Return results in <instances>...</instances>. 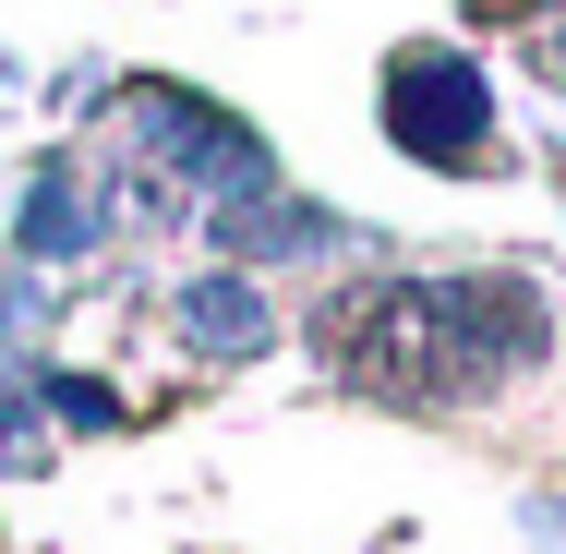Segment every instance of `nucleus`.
<instances>
[{
	"instance_id": "nucleus-1",
	"label": "nucleus",
	"mask_w": 566,
	"mask_h": 554,
	"mask_svg": "<svg viewBox=\"0 0 566 554\" xmlns=\"http://www.w3.org/2000/svg\"><path fill=\"white\" fill-rule=\"evenodd\" d=\"M314 349L338 362L361 398L398 410H458L518 386L555 349V302L518 265H458V278H361L314 314Z\"/></svg>"
},
{
	"instance_id": "nucleus-2",
	"label": "nucleus",
	"mask_w": 566,
	"mask_h": 554,
	"mask_svg": "<svg viewBox=\"0 0 566 554\" xmlns=\"http://www.w3.org/2000/svg\"><path fill=\"white\" fill-rule=\"evenodd\" d=\"M374 121H386V145H398L410 169H447V181L506 169V133H494V73H482L470 49H447V36L386 49V73H374Z\"/></svg>"
},
{
	"instance_id": "nucleus-3",
	"label": "nucleus",
	"mask_w": 566,
	"mask_h": 554,
	"mask_svg": "<svg viewBox=\"0 0 566 554\" xmlns=\"http://www.w3.org/2000/svg\"><path fill=\"white\" fill-rule=\"evenodd\" d=\"M109 181L73 157V145H49L36 169H24V206H12V265H85V253H109Z\"/></svg>"
},
{
	"instance_id": "nucleus-4",
	"label": "nucleus",
	"mask_w": 566,
	"mask_h": 554,
	"mask_svg": "<svg viewBox=\"0 0 566 554\" xmlns=\"http://www.w3.org/2000/svg\"><path fill=\"white\" fill-rule=\"evenodd\" d=\"M206 241H218V265H326V253H349L361 229L338 218V206H314V194H290V181H265V194H241V206H218L206 218Z\"/></svg>"
},
{
	"instance_id": "nucleus-5",
	"label": "nucleus",
	"mask_w": 566,
	"mask_h": 554,
	"mask_svg": "<svg viewBox=\"0 0 566 554\" xmlns=\"http://www.w3.org/2000/svg\"><path fill=\"white\" fill-rule=\"evenodd\" d=\"M169 326H181V349L193 362H265L277 349V290L253 278V265H193L181 290H169Z\"/></svg>"
},
{
	"instance_id": "nucleus-6",
	"label": "nucleus",
	"mask_w": 566,
	"mask_h": 554,
	"mask_svg": "<svg viewBox=\"0 0 566 554\" xmlns=\"http://www.w3.org/2000/svg\"><path fill=\"white\" fill-rule=\"evenodd\" d=\"M36 410H49L61 435H120V386H97V374H61V362H36Z\"/></svg>"
},
{
	"instance_id": "nucleus-7",
	"label": "nucleus",
	"mask_w": 566,
	"mask_h": 554,
	"mask_svg": "<svg viewBox=\"0 0 566 554\" xmlns=\"http://www.w3.org/2000/svg\"><path fill=\"white\" fill-rule=\"evenodd\" d=\"M49 458V410H36V374H0V470H36Z\"/></svg>"
},
{
	"instance_id": "nucleus-8",
	"label": "nucleus",
	"mask_w": 566,
	"mask_h": 554,
	"mask_svg": "<svg viewBox=\"0 0 566 554\" xmlns=\"http://www.w3.org/2000/svg\"><path fill=\"white\" fill-rule=\"evenodd\" d=\"M49 326V290H36V265H0V337H36Z\"/></svg>"
},
{
	"instance_id": "nucleus-9",
	"label": "nucleus",
	"mask_w": 566,
	"mask_h": 554,
	"mask_svg": "<svg viewBox=\"0 0 566 554\" xmlns=\"http://www.w3.org/2000/svg\"><path fill=\"white\" fill-rule=\"evenodd\" d=\"M531 543H543V554H566V494H531Z\"/></svg>"
},
{
	"instance_id": "nucleus-10",
	"label": "nucleus",
	"mask_w": 566,
	"mask_h": 554,
	"mask_svg": "<svg viewBox=\"0 0 566 554\" xmlns=\"http://www.w3.org/2000/svg\"><path fill=\"white\" fill-rule=\"evenodd\" d=\"M543 73H555V85H566V12H555V24H543Z\"/></svg>"
},
{
	"instance_id": "nucleus-11",
	"label": "nucleus",
	"mask_w": 566,
	"mask_h": 554,
	"mask_svg": "<svg viewBox=\"0 0 566 554\" xmlns=\"http://www.w3.org/2000/svg\"><path fill=\"white\" fill-rule=\"evenodd\" d=\"M555 181H566V157H555Z\"/></svg>"
}]
</instances>
